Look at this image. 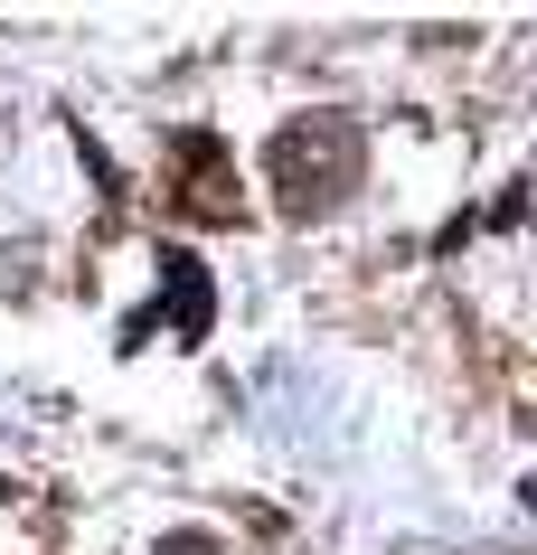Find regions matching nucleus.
Wrapping results in <instances>:
<instances>
[{
  "instance_id": "f257e3e1",
  "label": "nucleus",
  "mask_w": 537,
  "mask_h": 555,
  "mask_svg": "<svg viewBox=\"0 0 537 555\" xmlns=\"http://www.w3.org/2000/svg\"><path fill=\"white\" fill-rule=\"evenodd\" d=\"M273 179H283V198H293V207H330V198L358 179V132H349L340 114L293 122V132L273 142Z\"/></svg>"
}]
</instances>
